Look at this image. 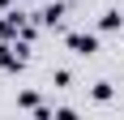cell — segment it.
Masks as SVG:
<instances>
[{"instance_id": "2", "label": "cell", "mask_w": 124, "mask_h": 120, "mask_svg": "<svg viewBox=\"0 0 124 120\" xmlns=\"http://www.w3.org/2000/svg\"><path fill=\"white\" fill-rule=\"evenodd\" d=\"M0 64H4V69H22V64H26V47H22V43H17V47H4Z\"/></svg>"}, {"instance_id": "3", "label": "cell", "mask_w": 124, "mask_h": 120, "mask_svg": "<svg viewBox=\"0 0 124 120\" xmlns=\"http://www.w3.org/2000/svg\"><path fill=\"white\" fill-rule=\"evenodd\" d=\"M120 26V13H103V30H116Z\"/></svg>"}, {"instance_id": "4", "label": "cell", "mask_w": 124, "mask_h": 120, "mask_svg": "<svg viewBox=\"0 0 124 120\" xmlns=\"http://www.w3.org/2000/svg\"><path fill=\"white\" fill-rule=\"evenodd\" d=\"M94 99H99V103H103V99H111V86H107V82H99V86H94Z\"/></svg>"}, {"instance_id": "1", "label": "cell", "mask_w": 124, "mask_h": 120, "mask_svg": "<svg viewBox=\"0 0 124 120\" xmlns=\"http://www.w3.org/2000/svg\"><path fill=\"white\" fill-rule=\"evenodd\" d=\"M69 47H73L77 56H94V51H99V39L94 34H69Z\"/></svg>"}]
</instances>
